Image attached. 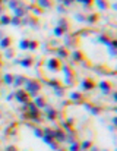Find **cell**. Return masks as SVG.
Masks as SVG:
<instances>
[{"label": "cell", "mask_w": 117, "mask_h": 151, "mask_svg": "<svg viewBox=\"0 0 117 151\" xmlns=\"http://www.w3.org/2000/svg\"><path fill=\"white\" fill-rule=\"evenodd\" d=\"M25 91L29 94V97L37 95V94L41 91V84H40V81L27 79V81H25Z\"/></svg>", "instance_id": "1"}, {"label": "cell", "mask_w": 117, "mask_h": 151, "mask_svg": "<svg viewBox=\"0 0 117 151\" xmlns=\"http://www.w3.org/2000/svg\"><path fill=\"white\" fill-rule=\"evenodd\" d=\"M45 68L51 72H59L62 71V60L59 57H51L45 62Z\"/></svg>", "instance_id": "2"}, {"label": "cell", "mask_w": 117, "mask_h": 151, "mask_svg": "<svg viewBox=\"0 0 117 151\" xmlns=\"http://www.w3.org/2000/svg\"><path fill=\"white\" fill-rule=\"evenodd\" d=\"M15 98H16V101L18 103H21V104H25V103H28L29 101V94L25 91V90H18L16 93H15Z\"/></svg>", "instance_id": "3"}, {"label": "cell", "mask_w": 117, "mask_h": 151, "mask_svg": "<svg viewBox=\"0 0 117 151\" xmlns=\"http://www.w3.org/2000/svg\"><path fill=\"white\" fill-rule=\"evenodd\" d=\"M95 87H97V84L94 82V79H91V78H85L81 82V88L85 90V91H91V90H94Z\"/></svg>", "instance_id": "4"}, {"label": "cell", "mask_w": 117, "mask_h": 151, "mask_svg": "<svg viewBox=\"0 0 117 151\" xmlns=\"http://www.w3.org/2000/svg\"><path fill=\"white\" fill-rule=\"evenodd\" d=\"M34 104L38 107V109H42V107L47 106V100H45V97L37 94V95H34Z\"/></svg>", "instance_id": "5"}, {"label": "cell", "mask_w": 117, "mask_h": 151, "mask_svg": "<svg viewBox=\"0 0 117 151\" xmlns=\"http://www.w3.org/2000/svg\"><path fill=\"white\" fill-rule=\"evenodd\" d=\"M12 37H2L0 38V49L2 50H6V49H9L10 46H12Z\"/></svg>", "instance_id": "6"}, {"label": "cell", "mask_w": 117, "mask_h": 151, "mask_svg": "<svg viewBox=\"0 0 117 151\" xmlns=\"http://www.w3.org/2000/svg\"><path fill=\"white\" fill-rule=\"evenodd\" d=\"M98 87L101 88V91H103V93L108 94V93L113 90V84H111V82H107V81H103V82H100Z\"/></svg>", "instance_id": "7"}, {"label": "cell", "mask_w": 117, "mask_h": 151, "mask_svg": "<svg viewBox=\"0 0 117 151\" xmlns=\"http://www.w3.org/2000/svg\"><path fill=\"white\" fill-rule=\"evenodd\" d=\"M27 79H28V78L23 76V75H16V76H13V84H12V85H15V87H19V85L25 84Z\"/></svg>", "instance_id": "8"}, {"label": "cell", "mask_w": 117, "mask_h": 151, "mask_svg": "<svg viewBox=\"0 0 117 151\" xmlns=\"http://www.w3.org/2000/svg\"><path fill=\"white\" fill-rule=\"evenodd\" d=\"M37 6L41 9H49L53 6V2L51 0H37Z\"/></svg>", "instance_id": "9"}, {"label": "cell", "mask_w": 117, "mask_h": 151, "mask_svg": "<svg viewBox=\"0 0 117 151\" xmlns=\"http://www.w3.org/2000/svg\"><path fill=\"white\" fill-rule=\"evenodd\" d=\"M56 53H57V57L62 60V59H67L69 57V51H67V49L66 47H59L57 50H56Z\"/></svg>", "instance_id": "10"}, {"label": "cell", "mask_w": 117, "mask_h": 151, "mask_svg": "<svg viewBox=\"0 0 117 151\" xmlns=\"http://www.w3.org/2000/svg\"><path fill=\"white\" fill-rule=\"evenodd\" d=\"M45 107H47V106H45ZM45 113H47V119H49V120H56L57 112H56L54 109H51V107H47V109H45Z\"/></svg>", "instance_id": "11"}, {"label": "cell", "mask_w": 117, "mask_h": 151, "mask_svg": "<svg viewBox=\"0 0 117 151\" xmlns=\"http://www.w3.org/2000/svg\"><path fill=\"white\" fill-rule=\"evenodd\" d=\"M72 59H73L75 62H83V60H85V56H83V53H82L81 50H75V51L72 53Z\"/></svg>", "instance_id": "12"}, {"label": "cell", "mask_w": 117, "mask_h": 151, "mask_svg": "<svg viewBox=\"0 0 117 151\" xmlns=\"http://www.w3.org/2000/svg\"><path fill=\"white\" fill-rule=\"evenodd\" d=\"M69 98L73 100V101H76V103H82L83 101V95L81 93H70L69 94Z\"/></svg>", "instance_id": "13"}, {"label": "cell", "mask_w": 117, "mask_h": 151, "mask_svg": "<svg viewBox=\"0 0 117 151\" xmlns=\"http://www.w3.org/2000/svg\"><path fill=\"white\" fill-rule=\"evenodd\" d=\"M54 139H59V142H63V141L66 139L64 131H62V129H57V131H54Z\"/></svg>", "instance_id": "14"}, {"label": "cell", "mask_w": 117, "mask_h": 151, "mask_svg": "<svg viewBox=\"0 0 117 151\" xmlns=\"http://www.w3.org/2000/svg\"><path fill=\"white\" fill-rule=\"evenodd\" d=\"M19 63H21V66H23V68H31L32 65H34V59L32 57H27V59L21 60Z\"/></svg>", "instance_id": "15"}, {"label": "cell", "mask_w": 117, "mask_h": 151, "mask_svg": "<svg viewBox=\"0 0 117 151\" xmlns=\"http://www.w3.org/2000/svg\"><path fill=\"white\" fill-rule=\"evenodd\" d=\"M10 19H12V16H9L6 13H2V15H0V25H9Z\"/></svg>", "instance_id": "16"}, {"label": "cell", "mask_w": 117, "mask_h": 151, "mask_svg": "<svg viewBox=\"0 0 117 151\" xmlns=\"http://www.w3.org/2000/svg\"><path fill=\"white\" fill-rule=\"evenodd\" d=\"M25 13H27V10L25 9H23V8H18V9H15L13 10V16H16V18H23V16H25Z\"/></svg>", "instance_id": "17"}, {"label": "cell", "mask_w": 117, "mask_h": 151, "mask_svg": "<svg viewBox=\"0 0 117 151\" xmlns=\"http://www.w3.org/2000/svg\"><path fill=\"white\" fill-rule=\"evenodd\" d=\"M3 84L5 85H12L13 84V75L12 73H5L3 75Z\"/></svg>", "instance_id": "18"}, {"label": "cell", "mask_w": 117, "mask_h": 151, "mask_svg": "<svg viewBox=\"0 0 117 151\" xmlns=\"http://www.w3.org/2000/svg\"><path fill=\"white\" fill-rule=\"evenodd\" d=\"M101 10H107L108 9V3H107V0H97V2H94Z\"/></svg>", "instance_id": "19"}, {"label": "cell", "mask_w": 117, "mask_h": 151, "mask_svg": "<svg viewBox=\"0 0 117 151\" xmlns=\"http://www.w3.org/2000/svg\"><path fill=\"white\" fill-rule=\"evenodd\" d=\"M85 21H86L88 24H95L97 21H98V15L97 13H91L88 18H85Z\"/></svg>", "instance_id": "20"}, {"label": "cell", "mask_w": 117, "mask_h": 151, "mask_svg": "<svg viewBox=\"0 0 117 151\" xmlns=\"http://www.w3.org/2000/svg\"><path fill=\"white\" fill-rule=\"evenodd\" d=\"M57 25H59L60 28H63L64 31H67V30H69V27H67V19H66V18H62V19H59Z\"/></svg>", "instance_id": "21"}, {"label": "cell", "mask_w": 117, "mask_h": 151, "mask_svg": "<svg viewBox=\"0 0 117 151\" xmlns=\"http://www.w3.org/2000/svg\"><path fill=\"white\" fill-rule=\"evenodd\" d=\"M62 69L64 71V73H66V76H75V73H73V71L70 69L67 65H62Z\"/></svg>", "instance_id": "22"}, {"label": "cell", "mask_w": 117, "mask_h": 151, "mask_svg": "<svg viewBox=\"0 0 117 151\" xmlns=\"http://www.w3.org/2000/svg\"><path fill=\"white\" fill-rule=\"evenodd\" d=\"M76 2L81 3L82 6H85V8H91L94 5V0H76Z\"/></svg>", "instance_id": "23"}, {"label": "cell", "mask_w": 117, "mask_h": 151, "mask_svg": "<svg viewBox=\"0 0 117 151\" xmlns=\"http://www.w3.org/2000/svg\"><path fill=\"white\" fill-rule=\"evenodd\" d=\"M37 47H38V43L37 41H34V40H29V43H28V50H37Z\"/></svg>", "instance_id": "24"}, {"label": "cell", "mask_w": 117, "mask_h": 151, "mask_svg": "<svg viewBox=\"0 0 117 151\" xmlns=\"http://www.w3.org/2000/svg\"><path fill=\"white\" fill-rule=\"evenodd\" d=\"M91 147H92V142H91V141H85V142L79 144V148H81V150H88V148H91Z\"/></svg>", "instance_id": "25"}, {"label": "cell", "mask_w": 117, "mask_h": 151, "mask_svg": "<svg viewBox=\"0 0 117 151\" xmlns=\"http://www.w3.org/2000/svg\"><path fill=\"white\" fill-rule=\"evenodd\" d=\"M86 107H88V109H89L94 115H100V113H101V109H98L97 106H86Z\"/></svg>", "instance_id": "26"}, {"label": "cell", "mask_w": 117, "mask_h": 151, "mask_svg": "<svg viewBox=\"0 0 117 151\" xmlns=\"http://www.w3.org/2000/svg\"><path fill=\"white\" fill-rule=\"evenodd\" d=\"M42 135H49V137H53L54 138V131L51 128H45L44 131H42Z\"/></svg>", "instance_id": "27"}, {"label": "cell", "mask_w": 117, "mask_h": 151, "mask_svg": "<svg viewBox=\"0 0 117 151\" xmlns=\"http://www.w3.org/2000/svg\"><path fill=\"white\" fill-rule=\"evenodd\" d=\"M28 43H29V40H22V41L19 43V47H21L22 50H28Z\"/></svg>", "instance_id": "28"}, {"label": "cell", "mask_w": 117, "mask_h": 151, "mask_svg": "<svg viewBox=\"0 0 117 151\" xmlns=\"http://www.w3.org/2000/svg\"><path fill=\"white\" fill-rule=\"evenodd\" d=\"M21 18H16V16H12V19H10V24L12 25H15V27H18V25H21Z\"/></svg>", "instance_id": "29"}, {"label": "cell", "mask_w": 117, "mask_h": 151, "mask_svg": "<svg viewBox=\"0 0 117 151\" xmlns=\"http://www.w3.org/2000/svg\"><path fill=\"white\" fill-rule=\"evenodd\" d=\"M41 138H42V139L45 141V144H49V145L54 142V138H53V137H49V135H42Z\"/></svg>", "instance_id": "30"}, {"label": "cell", "mask_w": 117, "mask_h": 151, "mask_svg": "<svg viewBox=\"0 0 117 151\" xmlns=\"http://www.w3.org/2000/svg\"><path fill=\"white\" fill-rule=\"evenodd\" d=\"M100 41L103 43V44H105V46H108L111 40H110V38H108L107 35H100Z\"/></svg>", "instance_id": "31"}, {"label": "cell", "mask_w": 117, "mask_h": 151, "mask_svg": "<svg viewBox=\"0 0 117 151\" xmlns=\"http://www.w3.org/2000/svg\"><path fill=\"white\" fill-rule=\"evenodd\" d=\"M49 85H50V87H53V88H57V87H60L62 84L57 79H51V81H49Z\"/></svg>", "instance_id": "32"}, {"label": "cell", "mask_w": 117, "mask_h": 151, "mask_svg": "<svg viewBox=\"0 0 117 151\" xmlns=\"http://www.w3.org/2000/svg\"><path fill=\"white\" fill-rule=\"evenodd\" d=\"M64 32H66V31H64L63 28H60V27H57V28L54 30V34H56V37H62Z\"/></svg>", "instance_id": "33"}, {"label": "cell", "mask_w": 117, "mask_h": 151, "mask_svg": "<svg viewBox=\"0 0 117 151\" xmlns=\"http://www.w3.org/2000/svg\"><path fill=\"white\" fill-rule=\"evenodd\" d=\"M54 91H56V94H57L59 97H62V95L64 94V88L62 87V85H60V87H57V88H54Z\"/></svg>", "instance_id": "34"}, {"label": "cell", "mask_w": 117, "mask_h": 151, "mask_svg": "<svg viewBox=\"0 0 117 151\" xmlns=\"http://www.w3.org/2000/svg\"><path fill=\"white\" fill-rule=\"evenodd\" d=\"M70 142H72V144H70V147H69V150H81L79 148V144L73 139V141H70Z\"/></svg>", "instance_id": "35"}, {"label": "cell", "mask_w": 117, "mask_h": 151, "mask_svg": "<svg viewBox=\"0 0 117 151\" xmlns=\"http://www.w3.org/2000/svg\"><path fill=\"white\" fill-rule=\"evenodd\" d=\"M34 134H35L37 137H40V138L42 137V131H41L40 128H35V129H34Z\"/></svg>", "instance_id": "36"}, {"label": "cell", "mask_w": 117, "mask_h": 151, "mask_svg": "<svg viewBox=\"0 0 117 151\" xmlns=\"http://www.w3.org/2000/svg\"><path fill=\"white\" fill-rule=\"evenodd\" d=\"M72 2H73V0H63V5L64 6H70V5H72Z\"/></svg>", "instance_id": "37"}, {"label": "cell", "mask_w": 117, "mask_h": 151, "mask_svg": "<svg viewBox=\"0 0 117 151\" xmlns=\"http://www.w3.org/2000/svg\"><path fill=\"white\" fill-rule=\"evenodd\" d=\"M6 50H8V54H6L8 57H10V56H13V50H10V47H9V49H6Z\"/></svg>", "instance_id": "38"}, {"label": "cell", "mask_w": 117, "mask_h": 151, "mask_svg": "<svg viewBox=\"0 0 117 151\" xmlns=\"http://www.w3.org/2000/svg\"><path fill=\"white\" fill-rule=\"evenodd\" d=\"M8 150H16V147L15 145H10V147H8Z\"/></svg>", "instance_id": "39"}, {"label": "cell", "mask_w": 117, "mask_h": 151, "mask_svg": "<svg viewBox=\"0 0 117 151\" xmlns=\"http://www.w3.org/2000/svg\"><path fill=\"white\" fill-rule=\"evenodd\" d=\"M0 38H2V32H0Z\"/></svg>", "instance_id": "40"}, {"label": "cell", "mask_w": 117, "mask_h": 151, "mask_svg": "<svg viewBox=\"0 0 117 151\" xmlns=\"http://www.w3.org/2000/svg\"><path fill=\"white\" fill-rule=\"evenodd\" d=\"M2 2H3V0H0V3H2Z\"/></svg>", "instance_id": "41"}]
</instances>
